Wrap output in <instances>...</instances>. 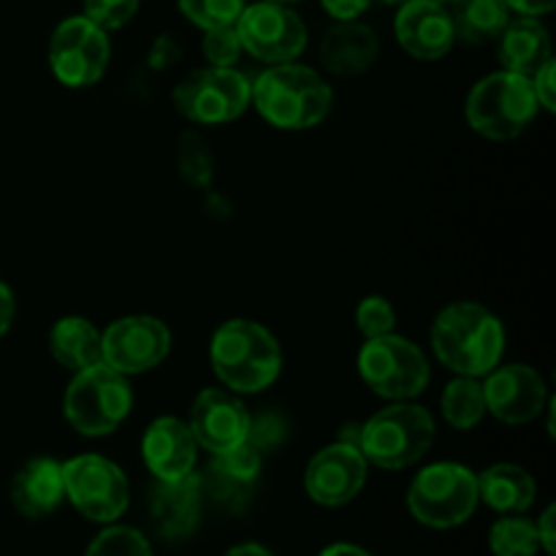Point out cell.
<instances>
[{
	"instance_id": "6da1fadb",
	"label": "cell",
	"mask_w": 556,
	"mask_h": 556,
	"mask_svg": "<svg viewBox=\"0 0 556 556\" xmlns=\"http://www.w3.org/2000/svg\"><path fill=\"white\" fill-rule=\"evenodd\" d=\"M432 351L451 372L483 378L503 358L505 329L497 315L481 304H448L432 326Z\"/></svg>"
},
{
	"instance_id": "7a4b0ae2",
	"label": "cell",
	"mask_w": 556,
	"mask_h": 556,
	"mask_svg": "<svg viewBox=\"0 0 556 556\" xmlns=\"http://www.w3.org/2000/svg\"><path fill=\"white\" fill-rule=\"evenodd\" d=\"M250 101L275 128L307 130L329 114L331 87L307 65L280 63L255 79Z\"/></svg>"
},
{
	"instance_id": "3957f363",
	"label": "cell",
	"mask_w": 556,
	"mask_h": 556,
	"mask_svg": "<svg viewBox=\"0 0 556 556\" xmlns=\"http://www.w3.org/2000/svg\"><path fill=\"white\" fill-rule=\"evenodd\" d=\"M212 369L228 391L255 394L280 375L282 353L275 337L253 320H228L212 337Z\"/></svg>"
},
{
	"instance_id": "277c9868",
	"label": "cell",
	"mask_w": 556,
	"mask_h": 556,
	"mask_svg": "<svg viewBox=\"0 0 556 556\" xmlns=\"http://www.w3.org/2000/svg\"><path fill=\"white\" fill-rule=\"evenodd\" d=\"M434 443V418L427 407L396 402L375 413L358 432L364 459L383 470H405L427 456Z\"/></svg>"
},
{
	"instance_id": "5b68a950",
	"label": "cell",
	"mask_w": 556,
	"mask_h": 556,
	"mask_svg": "<svg viewBox=\"0 0 556 556\" xmlns=\"http://www.w3.org/2000/svg\"><path fill=\"white\" fill-rule=\"evenodd\" d=\"M465 114L470 128L486 139H516L530 128L538 114L532 79L505 68L483 76L467 96Z\"/></svg>"
},
{
	"instance_id": "8992f818",
	"label": "cell",
	"mask_w": 556,
	"mask_h": 556,
	"mask_svg": "<svg viewBox=\"0 0 556 556\" xmlns=\"http://www.w3.org/2000/svg\"><path fill=\"white\" fill-rule=\"evenodd\" d=\"M134 394L123 372L109 364L79 369L65 391V418L87 438L112 434L128 418Z\"/></svg>"
},
{
	"instance_id": "52a82bcc",
	"label": "cell",
	"mask_w": 556,
	"mask_h": 556,
	"mask_svg": "<svg viewBox=\"0 0 556 556\" xmlns=\"http://www.w3.org/2000/svg\"><path fill=\"white\" fill-rule=\"evenodd\" d=\"M478 478L456 462L429 465L416 476L407 492V508L432 530L459 527L476 514Z\"/></svg>"
},
{
	"instance_id": "ba28073f",
	"label": "cell",
	"mask_w": 556,
	"mask_h": 556,
	"mask_svg": "<svg viewBox=\"0 0 556 556\" xmlns=\"http://www.w3.org/2000/svg\"><path fill=\"white\" fill-rule=\"evenodd\" d=\"M358 372L375 394L394 402L413 400L429 383V364L421 348L405 337H396L394 331L364 342L358 353Z\"/></svg>"
},
{
	"instance_id": "9c48e42d",
	"label": "cell",
	"mask_w": 556,
	"mask_h": 556,
	"mask_svg": "<svg viewBox=\"0 0 556 556\" xmlns=\"http://www.w3.org/2000/svg\"><path fill=\"white\" fill-rule=\"evenodd\" d=\"M250 92L253 85L237 68L210 65L179 81L174 90V106L193 123L220 125L242 117L250 106Z\"/></svg>"
},
{
	"instance_id": "30bf717a",
	"label": "cell",
	"mask_w": 556,
	"mask_h": 556,
	"mask_svg": "<svg viewBox=\"0 0 556 556\" xmlns=\"http://www.w3.org/2000/svg\"><path fill=\"white\" fill-rule=\"evenodd\" d=\"M65 497L81 516L92 521H117L128 508V478L103 456H74L63 465Z\"/></svg>"
},
{
	"instance_id": "8fae6325",
	"label": "cell",
	"mask_w": 556,
	"mask_h": 556,
	"mask_svg": "<svg viewBox=\"0 0 556 556\" xmlns=\"http://www.w3.org/2000/svg\"><path fill=\"white\" fill-rule=\"evenodd\" d=\"M237 33L244 52L271 65L291 63L307 47V27L302 16L286 3L261 0V3L244 5L237 20Z\"/></svg>"
},
{
	"instance_id": "7c38bea8",
	"label": "cell",
	"mask_w": 556,
	"mask_h": 556,
	"mask_svg": "<svg viewBox=\"0 0 556 556\" xmlns=\"http://www.w3.org/2000/svg\"><path fill=\"white\" fill-rule=\"evenodd\" d=\"M106 30L87 16L60 22L49 41V68L65 87H90L101 81L109 65Z\"/></svg>"
},
{
	"instance_id": "4fadbf2b",
	"label": "cell",
	"mask_w": 556,
	"mask_h": 556,
	"mask_svg": "<svg viewBox=\"0 0 556 556\" xmlns=\"http://www.w3.org/2000/svg\"><path fill=\"white\" fill-rule=\"evenodd\" d=\"M103 364L123 375H139L157 367L172 348V331L152 315H128L101 334Z\"/></svg>"
},
{
	"instance_id": "5bb4252c",
	"label": "cell",
	"mask_w": 556,
	"mask_h": 556,
	"mask_svg": "<svg viewBox=\"0 0 556 556\" xmlns=\"http://www.w3.org/2000/svg\"><path fill=\"white\" fill-rule=\"evenodd\" d=\"M367 465L362 448L356 443L326 445L324 451L309 459L307 472H304V486H307L309 500L326 508H340L351 503L367 481Z\"/></svg>"
},
{
	"instance_id": "9a60e30c",
	"label": "cell",
	"mask_w": 556,
	"mask_h": 556,
	"mask_svg": "<svg viewBox=\"0 0 556 556\" xmlns=\"http://www.w3.org/2000/svg\"><path fill=\"white\" fill-rule=\"evenodd\" d=\"M188 427L199 448H206L215 456L242 445L250 438L253 421H250L248 407L233 396V391L206 389L193 402Z\"/></svg>"
},
{
	"instance_id": "2e32d148",
	"label": "cell",
	"mask_w": 556,
	"mask_h": 556,
	"mask_svg": "<svg viewBox=\"0 0 556 556\" xmlns=\"http://www.w3.org/2000/svg\"><path fill=\"white\" fill-rule=\"evenodd\" d=\"M546 383L527 364H508V367L497 364L483 383L486 413L510 427H521L538 418L546 405Z\"/></svg>"
},
{
	"instance_id": "e0dca14e",
	"label": "cell",
	"mask_w": 556,
	"mask_h": 556,
	"mask_svg": "<svg viewBox=\"0 0 556 556\" xmlns=\"http://www.w3.org/2000/svg\"><path fill=\"white\" fill-rule=\"evenodd\" d=\"M396 41L416 60H440L454 47L456 30L448 9L434 0H407L394 22Z\"/></svg>"
},
{
	"instance_id": "ac0fdd59",
	"label": "cell",
	"mask_w": 556,
	"mask_h": 556,
	"mask_svg": "<svg viewBox=\"0 0 556 556\" xmlns=\"http://www.w3.org/2000/svg\"><path fill=\"white\" fill-rule=\"evenodd\" d=\"M141 456L157 481H177L193 472L199 443L188 424L174 416H163L144 432Z\"/></svg>"
},
{
	"instance_id": "d6986e66",
	"label": "cell",
	"mask_w": 556,
	"mask_h": 556,
	"mask_svg": "<svg viewBox=\"0 0 556 556\" xmlns=\"http://www.w3.org/2000/svg\"><path fill=\"white\" fill-rule=\"evenodd\" d=\"M150 510L163 538L190 535L201 516V478L190 472L177 481H157Z\"/></svg>"
},
{
	"instance_id": "ffe728a7",
	"label": "cell",
	"mask_w": 556,
	"mask_h": 556,
	"mask_svg": "<svg viewBox=\"0 0 556 556\" xmlns=\"http://www.w3.org/2000/svg\"><path fill=\"white\" fill-rule=\"evenodd\" d=\"M378 36L367 25L348 20L326 30L320 60L334 76H358L378 60Z\"/></svg>"
},
{
	"instance_id": "44dd1931",
	"label": "cell",
	"mask_w": 556,
	"mask_h": 556,
	"mask_svg": "<svg viewBox=\"0 0 556 556\" xmlns=\"http://www.w3.org/2000/svg\"><path fill=\"white\" fill-rule=\"evenodd\" d=\"M65 497L63 486V465H58L54 459H33L16 472L14 483H11V500H14V508L22 516H30V519H41L49 516L60 505V500Z\"/></svg>"
},
{
	"instance_id": "7402d4cb",
	"label": "cell",
	"mask_w": 556,
	"mask_h": 556,
	"mask_svg": "<svg viewBox=\"0 0 556 556\" xmlns=\"http://www.w3.org/2000/svg\"><path fill=\"white\" fill-rule=\"evenodd\" d=\"M500 63L505 71L530 76L552 60V38L548 30L535 20V16H521V20L508 22L500 33Z\"/></svg>"
},
{
	"instance_id": "603a6c76",
	"label": "cell",
	"mask_w": 556,
	"mask_h": 556,
	"mask_svg": "<svg viewBox=\"0 0 556 556\" xmlns=\"http://www.w3.org/2000/svg\"><path fill=\"white\" fill-rule=\"evenodd\" d=\"M49 351H52L54 362L74 372L96 367L103 362L101 331L87 318L68 315V318H60L49 331Z\"/></svg>"
},
{
	"instance_id": "cb8c5ba5",
	"label": "cell",
	"mask_w": 556,
	"mask_h": 556,
	"mask_svg": "<svg viewBox=\"0 0 556 556\" xmlns=\"http://www.w3.org/2000/svg\"><path fill=\"white\" fill-rule=\"evenodd\" d=\"M535 494V478L519 465H494L478 478V500L500 514H525Z\"/></svg>"
},
{
	"instance_id": "d4e9b609",
	"label": "cell",
	"mask_w": 556,
	"mask_h": 556,
	"mask_svg": "<svg viewBox=\"0 0 556 556\" xmlns=\"http://www.w3.org/2000/svg\"><path fill=\"white\" fill-rule=\"evenodd\" d=\"M454 16L456 38L467 43L497 41L500 33L508 27L510 9L505 0H459Z\"/></svg>"
},
{
	"instance_id": "484cf974",
	"label": "cell",
	"mask_w": 556,
	"mask_h": 556,
	"mask_svg": "<svg viewBox=\"0 0 556 556\" xmlns=\"http://www.w3.org/2000/svg\"><path fill=\"white\" fill-rule=\"evenodd\" d=\"M253 432V429H250ZM261 470V448L253 443V434L244 440L237 448L226 451V454H215V465H212V478L217 483L220 494H244L255 483Z\"/></svg>"
},
{
	"instance_id": "4316f807",
	"label": "cell",
	"mask_w": 556,
	"mask_h": 556,
	"mask_svg": "<svg viewBox=\"0 0 556 556\" xmlns=\"http://www.w3.org/2000/svg\"><path fill=\"white\" fill-rule=\"evenodd\" d=\"M443 407L445 421L451 424L459 432L478 427L486 416V400H483V383H478V378H465L459 375L456 380H451L443 391Z\"/></svg>"
},
{
	"instance_id": "83f0119b",
	"label": "cell",
	"mask_w": 556,
	"mask_h": 556,
	"mask_svg": "<svg viewBox=\"0 0 556 556\" xmlns=\"http://www.w3.org/2000/svg\"><path fill=\"white\" fill-rule=\"evenodd\" d=\"M489 546H492L494 556H535L541 541H538V530L532 521L508 514L492 527Z\"/></svg>"
},
{
	"instance_id": "f1b7e54d",
	"label": "cell",
	"mask_w": 556,
	"mask_h": 556,
	"mask_svg": "<svg viewBox=\"0 0 556 556\" xmlns=\"http://www.w3.org/2000/svg\"><path fill=\"white\" fill-rule=\"evenodd\" d=\"M248 0H179V11L201 30L237 25Z\"/></svg>"
},
{
	"instance_id": "f546056e",
	"label": "cell",
	"mask_w": 556,
	"mask_h": 556,
	"mask_svg": "<svg viewBox=\"0 0 556 556\" xmlns=\"http://www.w3.org/2000/svg\"><path fill=\"white\" fill-rule=\"evenodd\" d=\"M87 556H152L150 543L134 527H109L87 548Z\"/></svg>"
},
{
	"instance_id": "4dcf8cb0",
	"label": "cell",
	"mask_w": 556,
	"mask_h": 556,
	"mask_svg": "<svg viewBox=\"0 0 556 556\" xmlns=\"http://www.w3.org/2000/svg\"><path fill=\"white\" fill-rule=\"evenodd\" d=\"M394 324H396V313L394 307H391L389 299L367 296L356 307V326L367 340L391 334V331H394Z\"/></svg>"
},
{
	"instance_id": "1f68e13d",
	"label": "cell",
	"mask_w": 556,
	"mask_h": 556,
	"mask_svg": "<svg viewBox=\"0 0 556 556\" xmlns=\"http://www.w3.org/2000/svg\"><path fill=\"white\" fill-rule=\"evenodd\" d=\"M204 33V58L210 60V65H217V68H233L239 54L244 52L242 41H239L237 25L212 27V30Z\"/></svg>"
},
{
	"instance_id": "d6a6232c",
	"label": "cell",
	"mask_w": 556,
	"mask_h": 556,
	"mask_svg": "<svg viewBox=\"0 0 556 556\" xmlns=\"http://www.w3.org/2000/svg\"><path fill=\"white\" fill-rule=\"evenodd\" d=\"M139 3L141 0H85V16L101 30H117L134 20Z\"/></svg>"
},
{
	"instance_id": "836d02e7",
	"label": "cell",
	"mask_w": 556,
	"mask_h": 556,
	"mask_svg": "<svg viewBox=\"0 0 556 556\" xmlns=\"http://www.w3.org/2000/svg\"><path fill=\"white\" fill-rule=\"evenodd\" d=\"M554 60H548V63H543L541 68L532 74V90H535V98H538V106L548 109V112H554L556 109V81H554Z\"/></svg>"
},
{
	"instance_id": "e575fe53",
	"label": "cell",
	"mask_w": 556,
	"mask_h": 556,
	"mask_svg": "<svg viewBox=\"0 0 556 556\" xmlns=\"http://www.w3.org/2000/svg\"><path fill=\"white\" fill-rule=\"evenodd\" d=\"M320 3H324V9L329 11L337 22H348L356 20L358 14H364L372 0H320Z\"/></svg>"
},
{
	"instance_id": "d590c367",
	"label": "cell",
	"mask_w": 556,
	"mask_h": 556,
	"mask_svg": "<svg viewBox=\"0 0 556 556\" xmlns=\"http://www.w3.org/2000/svg\"><path fill=\"white\" fill-rule=\"evenodd\" d=\"M505 3H508V9L519 11L525 16H541L554 9L556 0H505Z\"/></svg>"
},
{
	"instance_id": "8d00e7d4",
	"label": "cell",
	"mask_w": 556,
	"mask_h": 556,
	"mask_svg": "<svg viewBox=\"0 0 556 556\" xmlns=\"http://www.w3.org/2000/svg\"><path fill=\"white\" fill-rule=\"evenodd\" d=\"M538 530V541H541L543 552L554 554L556 552V543H554V508H546V514L541 516V521L535 525Z\"/></svg>"
},
{
	"instance_id": "74e56055",
	"label": "cell",
	"mask_w": 556,
	"mask_h": 556,
	"mask_svg": "<svg viewBox=\"0 0 556 556\" xmlns=\"http://www.w3.org/2000/svg\"><path fill=\"white\" fill-rule=\"evenodd\" d=\"M11 320H14V293L5 282H0V337L9 331Z\"/></svg>"
},
{
	"instance_id": "f35d334b",
	"label": "cell",
	"mask_w": 556,
	"mask_h": 556,
	"mask_svg": "<svg viewBox=\"0 0 556 556\" xmlns=\"http://www.w3.org/2000/svg\"><path fill=\"white\" fill-rule=\"evenodd\" d=\"M320 556H369V554L364 552V548L353 546V543H334V546L326 548Z\"/></svg>"
},
{
	"instance_id": "ab89813d",
	"label": "cell",
	"mask_w": 556,
	"mask_h": 556,
	"mask_svg": "<svg viewBox=\"0 0 556 556\" xmlns=\"http://www.w3.org/2000/svg\"><path fill=\"white\" fill-rule=\"evenodd\" d=\"M226 556H271V554L266 552L264 546H258V543H242V546L231 548Z\"/></svg>"
},
{
	"instance_id": "60d3db41",
	"label": "cell",
	"mask_w": 556,
	"mask_h": 556,
	"mask_svg": "<svg viewBox=\"0 0 556 556\" xmlns=\"http://www.w3.org/2000/svg\"><path fill=\"white\" fill-rule=\"evenodd\" d=\"M434 3H440V5H451V3H459V0H434Z\"/></svg>"
},
{
	"instance_id": "b9f144b4",
	"label": "cell",
	"mask_w": 556,
	"mask_h": 556,
	"mask_svg": "<svg viewBox=\"0 0 556 556\" xmlns=\"http://www.w3.org/2000/svg\"><path fill=\"white\" fill-rule=\"evenodd\" d=\"M383 3H391V5H402V3H407V0H383Z\"/></svg>"
},
{
	"instance_id": "7bdbcfd3",
	"label": "cell",
	"mask_w": 556,
	"mask_h": 556,
	"mask_svg": "<svg viewBox=\"0 0 556 556\" xmlns=\"http://www.w3.org/2000/svg\"><path fill=\"white\" fill-rule=\"evenodd\" d=\"M269 3H296V0H269Z\"/></svg>"
}]
</instances>
